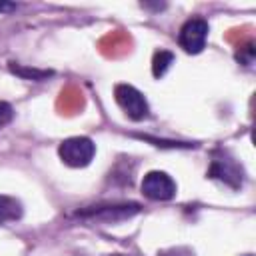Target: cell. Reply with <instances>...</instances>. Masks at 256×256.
<instances>
[{
  "mask_svg": "<svg viewBox=\"0 0 256 256\" xmlns=\"http://www.w3.org/2000/svg\"><path fill=\"white\" fill-rule=\"evenodd\" d=\"M22 204L12 196H0V224L22 218Z\"/></svg>",
  "mask_w": 256,
  "mask_h": 256,
  "instance_id": "obj_7",
  "label": "cell"
},
{
  "mask_svg": "<svg viewBox=\"0 0 256 256\" xmlns=\"http://www.w3.org/2000/svg\"><path fill=\"white\" fill-rule=\"evenodd\" d=\"M140 212V206L138 204H114V206H94L90 210H84V212H78V216H84V218H104V220H124V218H130L134 214Z\"/></svg>",
  "mask_w": 256,
  "mask_h": 256,
  "instance_id": "obj_5",
  "label": "cell"
},
{
  "mask_svg": "<svg viewBox=\"0 0 256 256\" xmlns=\"http://www.w3.org/2000/svg\"><path fill=\"white\" fill-rule=\"evenodd\" d=\"M12 10H16V4H12V2H0V14L2 12H12Z\"/></svg>",
  "mask_w": 256,
  "mask_h": 256,
  "instance_id": "obj_12",
  "label": "cell"
},
{
  "mask_svg": "<svg viewBox=\"0 0 256 256\" xmlns=\"http://www.w3.org/2000/svg\"><path fill=\"white\" fill-rule=\"evenodd\" d=\"M94 154H96V144L86 136L66 138L58 148L60 160L70 168H86L94 160Z\"/></svg>",
  "mask_w": 256,
  "mask_h": 256,
  "instance_id": "obj_1",
  "label": "cell"
},
{
  "mask_svg": "<svg viewBox=\"0 0 256 256\" xmlns=\"http://www.w3.org/2000/svg\"><path fill=\"white\" fill-rule=\"evenodd\" d=\"M142 194L154 202H168L176 196V182L160 170H152L142 178Z\"/></svg>",
  "mask_w": 256,
  "mask_h": 256,
  "instance_id": "obj_3",
  "label": "cell"
},
{
  "mask_svg": "<svg viewBox=\"0 0 256 256\" xmlns=\"http://www.w3.org/2000/svg\"><path fill=\"white\" fill-rule=\"evenodd\" d=\"M10 70L14 72V74H18V76H22V78H26V80H44V78H48V76H52V72H48V70H30V68H22V66H14V64H10Z\"/></svg>",
  "mask_w": 256,
  "mask_h": 256,
  "instance_id": "obj_9",
  "label": "cell"
},
{
  "mask_svg": "<svg viewBox=\"0 0 256 256\" xmlns=\"http://www.w3.org/2000/svg\"><path fill=\"white\" fill-rule=\"evenodd\" d=\"M14 118V108L8 104V102H0V130L4 126H8Z\"/></svg>",
  "mask_w": 256,
  "mask_h": 256,
  "instance_id": "obj_11",
  "label": "cell"
},
{
  "mask_svg": "<svg viewBox=\"0 0 256 256\" xmlns=\"http://www.w3.org/2000/svg\"><path fill=\"white\" fill-rule=\"evenodd\" d=\"M254 54H256V50H254V42H248V44L240 46V50L236 52V58H238V62L250 66V64L254 62Z\"/></svg>",
  "mask_w": 256,
  "mask_h": 256,
  "instance_id": "obj_10",
  "label": "cell"
},
{
  "mask_svg": "<svg viewBox=\"0 0 256 256\" xmlns=\"http://www.w3.org/2000/svg\"><path fill=\"white\" fill-rule=\"evenodd\" d=\"M114 100L122 108V112L134 122H140V120L148 118V114H150V106H148L144 94L130 84H118L114 88Z\"/></svg>",
  "mask_w": 256,
  "mask_h": 256,
  "instance_id": "obj_2",
  "label": "cell"
},
{
  "mask_svg": "<svg viewBox=\"0 0 256 256\" xmlns=\"http://www.w3.org/2000/svg\"><path fill=\"white\" fill-rule=\"evenodd\" d=\"M172 64H174V54L168 52V50H160V52H156L154 58H152V74H154L156 78H162V76L168 72V68H170Z\"/></svg>",
  "mask_w": 256,
  "mask_h": 256,
  "instance_id": "obj_8",
  "label": "cell"
},
{
  "mask_svg": "<svg viewBox=\"0 0 256 256\" xmlns=\"http://www.w3.org/2000/svg\"><path fill=\"white\" fill-rule=\"evenodd\" d=\"M116 256H122V254H116Z\"/></svg>",
  "mask_w": 256,
  "mask_h": 256,
  "instance_id": "obj_13",
  "label": "cell"
},
{
  "mask_svg": "<svg viewBox=\"0 0 256 256\" xmlns=\"http://www.w3.org/2000/svg\"><path fill=\"white\" fill-rule=\"evenodd\" d=\"M208 22L204 18H192L188 20L178 34L180 48L188 54H200L206 48V38H208Z\"/></svg>",
  "mask_w": 256,
  "mask_h": 256,
  "instance_id": "obj_4",
  "label": "cell"
},
{
  "mask_svg": "<svg viewBox=\"0 0 256 256\" xmlns=\"http://www.w3.org/2000/svg\"><path fill=\"white\" fill-rule=\"evenodd\" d=\"M210 178L222 180L224 184L238 188L242 184V168L232 160V158H216L212 162V168L208 172Z\"/></svg>",
  "mask_w": 256,
  "mask_h": 256,
  "instance_id": "obj_6",
  "label": "cell"
},
{
  "mask_svg": "<svg viewBox=\"0 0 256 256\" xmlns=\"http://www.w3.org/2000/svg\"><path fill=\"white\" fill-rule=\"evenodd\" d=\"M248 256H252V254H248Z\"/></svg>",
  "mask_w": 256,
  "mask_h": 256,
  "instance_id": "obj_14",
  "label": "cell"
}]
</instances>
